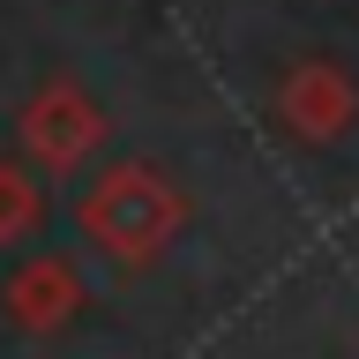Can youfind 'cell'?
<instances>
[{
    "mask_svg": "<svg viewBox=\"0 0 359 359\" xmlns=\"http://www.w3.org/2000/svg\"><path fill=\"white\" fill-rule=\"evenodd\" d=\"M187 224V195L150 165H112L97 187L83 195V232L97 247H112L120 262H142Z\"/></svg>",
    "mask_w": 359,
    "mask_h": 359,
    "instance_id": "6da1fadb",
    "label": "cell"
},
{
    "mask_svg": "<svg viewBox=\"0 0 359 359\" xmlns=\"http://www.w3.org/2000/svg\"><path fill=\"white\" fill-rule=\"evenodd\" d=\"M30 224H38V187H30V172L0 165V240H22Z\"/></svg>",
    "mask_w": 359,
    "mask_h": 359,
    "instance_id": "5b68a950",
    "label": "cell"
},
{
    "mask_svg": "<svg viewBox=\"0 0 359 359\" xmlns=\"http://www.w3.org/2000/svg\"><path fill=\"white\" fill-rule=\"evenodd\" d=\"M22 142L38 157L45 172H67V165H83L97 142H105V112L90 105L75 83H45L22 112Z\"/></svg>",
    "mask_w": 359,
    "mask_h": 359,
    "instance_id": "7a4b0ae2",
    "label": "cell"
},
{
    "mask_svg": "<svg viewBox=\"0 0 359 359\" xmlns=\"http://www.w3.org/2000/svg\"><path fill=\"white\" fill-rule=\"evenodd\" d=\"M75 307H83V292H75V269L60 255H30L8 277V314H15L22 330H60Z\"/></svg>",
    "mask_w": 359,
    "mask_h": 359,
    "instance_id": "277c9868",
    "label": "cell"
},
{
    "mask_svg": "<svg viewBox=\"0 0 359 359\" xmlns=\"http://www.w3.org/2000/svg\"><path fill=\"white\" fill-rule=\"evenodd\" d=\"M277 112H285V128H299L307 142H330V135H344L359 120V97H352V83H344V67L307 60V67H292V75H285Z\"/></svg>",
    "mask_w": 359,
    "mask_h": 359,
    "instance_id": "3957f363",
    "label": "cell"
}]
</instances>
